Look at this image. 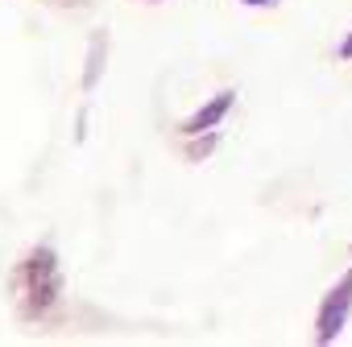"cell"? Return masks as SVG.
Returning <instances> with one entry per match:
<instances>
[{
  "mask_svg": "<svg viewBox=\"0 0 352 347\" xmlns=\"http://www.w3.org/2000/svg\"><path fill=\"white\" fill-rule=\"evenodd\" d=\"M352 314V265L344 269V277L323 294L319 302V314H315V343H336L344 322Z\"/></svg>",
  "mask_w": 352,
  "mask_h": 347,
  "instance_id": "7a4b0ae2",
  "label": "cell"
},
{
  "mask_svg": "<svg viewBox=\"0 0 352 347\" xmlns=\"http://www.w3.org/2000/svg\"><path fill=\"white\" fill-rule=\"evenodd\" d=\"M9 289H13V302H17V314L25 322H46L54 318L58 302H63V269H58V252L50 244H38L30 248L13 277H9Z\"/></svg>",
  "mask_w": 352,
  "mask_h": 347,
  "instance_id": "6da1fadb",
  "label": "cell"
},
{
  "mask_svg": "<svg viewBox=\"0 0 352 347\" xmlns=\"http://www.w3.org/2000/svg\"><path fill=\"white\" fill-rule=\"evenodd\" d=\"M336 58H340V62H352V29H348V34H344V42L336 46Z\"/></svg>",
  "mask_w": 352,
  "mask_h": 347,
  "instance_id": "8992f818",
  "label": "cell"
},
{
  "mask_svg": "<svg viewBox=\"0 0 352 347\" xmlns=\"http://www.w3.org/2000/svg\"><path fill=\"white\" fill-rule=\"evenodd\" d=\"M241 5H249V9H261V5H274V0H241Z\"/></svg>",
  "mask_w": 352,
  "mask_h": 347,
  "instance_id": "52a82bcc",
  "label": "cell"
},
{
  "mask_svg": "<svg viewBox=\"0 0 352 347\" xmlns=\"http://www.w3.org/2000/svg\"><path fill=\"white\" fill-rule=\"evenodd\" d=\"M212 149H216V128H212V132H208V136H204V141H199V136H195V141H191V145H187V157H191V161H204V157H208V153H212Z\"/></svg>",
  "mask_w": 352,
  "mask_h": 347,
  "instance_id": "5b68a950",
  "label": "cell"
},
{
  "mask_svg": "<svg viewBox=\"0 0 352 347\" xmlns=\"http://www.w3.org/2000/svg\"><path fill=\"white\" fill-rule=\"evenodd\" d=\"M232 104H236V91H216L204 108H195V112L183 120V136H204V132L220 128V120L232 112Z\"/></svg>",
  "mask_w": 352,
  "mask_h": 347,
  "instance_id": "3957f363",
  "label": "cell"
},
{
  "mask_svg": "<svg viewBox=\"0 0 352 347\" xmlns=\"http://www.w3.org/2000/svg\"><path fill=\"white\" fill-rule=\"evenodd\" d=\"M100 54H104V38H91V54H87V79H83V91L96 87L100 79Z\"/></svg>",
  "mask_w": 352,
  "mask_h": 347,
  "instance_id": "277c9868",
  "label": "cell"
}]
</instances>
